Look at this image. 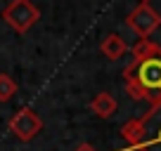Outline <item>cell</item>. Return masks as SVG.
Masks as SVG:
<instances>
[{
  "label": "cell",
  "instance_id": "10",
  "mask_svg": "<svg viewBox=\"0 0 161 151\" xmlns=\"http://www.w3.org/2000/svg\"><path fill=\"white\" fill-rule=\"evenodd\" d=\"M156 47V43L152 40V38H137V43L130 47V52H133V59H140V57H147L152 50Z\"/></svg>",
  "mask_w": 161,
  "mask_h": 151
},
{
  "label": "cell",
  "instance_id": "3",
  "mask_svg": "<svg viewBox=\"0 0 161 151\" xmlns=\"http://www.w3.org/2000/svg\"><path fill=\"white\" fill-rule=\"evenodd\" d=\"M142 139L135 151H161V104L149 106L145 116H140Z\"/></svg>",
  "mask_w": 161,
  "mask_h": 151
},
{
  "label": "cell",
  "instance_id": "11",
  "mask_svg": "<svg viewBox=\"0 0 161 151\" xmlns=\"http://www.w3.org/2000/svg\"><path fill=\"white\" fill-rule=\"evenodd\" d=\"M74 151H97V149H95L92 144H88V142H83V144H78Z\"/></svg>",
  "mask_w": 161,
  "mask_h": 151
},
{
  "label": "cell",
  "instance_id": "6",
  "mask_svg": "<svg viewBox=\"0 0 161 151\" xmlns=\"http://www.w3.org/2000/svg\"><path fill=\"white\" fill-rule=\"evenodd\" d=\"M88 109H90L97 118H109V116H114V113H116L119 102H116L114 95H109V92H97V95L90 99Z\"/></svg>",
  "mask_w": 161,
  "mask_h": 151
},
{
  "label": "cell",
  "instance_id": "4",
  "mask_svg": "<svg viewBox=\"0 0 161 151\" xmlns=\"http://www.w3.org/2000/svg\"><path fill=\"white\" fill-rule=\"evenodd\" d=\"M7 128H10V132L17 137V139L31 142L40 130H43V118H40L33 109L24 106V109H19L14 116L10 118V125Z\"/></svg>",
  "mask_w": 161,
  "mask_h": 151
},
{
  "label": "cell",
  "instance_id": "8",
  "mask_svg": "<svg viewBox=\"0 0 161 151\" xmlns=\"http://www.w3.org/2000/svg\"><path fill=\"white\" fill-rule=\"evenodd\" d=\"M121 137L126 139V144L130 146V149H137V144H140V139H142L140 118H130V121L123 123V125H121Z\"/></svg>",
  "mask_w": 161,
  "mask_h": 151
},
{
  "label": "cell",
  "instance_id": "5",
  "mask_svg": "<svg viewBox=\"0 0 161 151\" xmlns=\"http://www.w3.org/2000/svg\"><path fill=\"white\" fill-rule=\"evenodd\" d=\"M128 26L137 33V38H149L156 29L161 26V17L147 3H140L137 7H133L128 14Z\"/></svg>",
  "mask_w": 161,
  "mask_h": 151
},
{
  "label": "cell",
  "instance_id": "12",
  "mask_svg": "<svg viewBox=\"0 0 161 151\" xmlns=\"http://www.w3.org/2000/svg\"><path fill=\"white\" fill-rule=\"evenodd\" d=\"M140 3H147V5H149V0H140Z\"/></svg>",
  "mask_w": 161,
  "mask_h": 151
},
{
  "label": "cell",
  "instance_id": "2",
  "mask_svg": "<svg viewBox=\"0 0 161 151\" xmlns=\"http://www.w3.org/2000/svg\"><path fill=\"white\" fill-rule=\"evenodd\" d=\"M3 19L17 33H26L40 19V10L31 0H10V5L3 10Z\"/></svg>",
  "mask_w": 161,
  "mask_h": 151
},
{
  "label": "cell",
  "instance_id": "1",
  "mask_svg": "<svg viewBox=\"0 0 161 151\" xmlns=\"http://www.w3.org/2000/svg\"><path fill=\"white\" fill-rule=\"evenodd\" d=\"M123 83L133 99L149 102V106L161 104V47L156 45L147 57L133 59L123 69Z\"/></svg>",
  "mask_w": 161,
  "mask_h": 151
},
{
  "label": "cell",
  "instance_id": "7",
  "mask_svg": "<svg viewBox=\"0 0 161 151\" xmlns=\"http://www.w3.org/2000/svg\"><path fill=\"white\" fill-rule=\"evenodd\" d=\"M100 52L107 57V59L116 61V59H121V57L128 52V45H126V40H123L119 33H109L104 40L100 43Z\"/></svg>",
  "mask_w": 161,
  "mask_h": 151
},
{
  "label": "cell",
  "instance_id": "9",
  "mask_svg": "<svg viewBox=\"0 0 161 151\" xmlns=\"http://www.w3.org/2000/svg\"><path fill=\"white\" fill-rule=\"evenodd\" d=\"M17 95V83L12 76L0 73V102H10Z\"/></svg>",
  "mask_w": 161,
  "mask_h": 151
}]
</instances>
